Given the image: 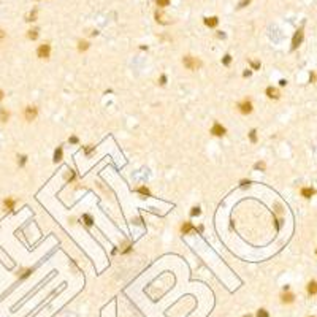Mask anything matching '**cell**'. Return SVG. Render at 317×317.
I'll use <instances>...</instances> for the list:
<instances>
[{"instance_id": "cell-5", "label": "cell", "mask_w": 317, "mask_h": 317, "mask_svg": "<svg viewBox=\"0 0 317 317\" xmlns=\"http://www.w3.org/2000/svg\"><path fill=\"white\" fill-rule=\"evenodd\" d=\"M225 127L222 125V124H219V122H214L212 124V127H211V133L214 135V136H224L225 135Z\"/></svg>"}, {"instance_id": "cell-2", "label": "cell", "mask_w": 317, "mask_h": 317, "mask_svg": "<svg viewBox=\"0 0 317 317\" xmlns=\"http://www.w3.org/2000/svg\"><path fill=\"white\" fill-rule=\"evenodd\" d=\"M238 110H239V113H241V114H251L252 110H254V105H252L251 100L246 99V100H243V102L238 103Z\"/></svg>"}, {"instance_id": "cell-21", "label": "cell", "mask_w": 317, "mask_h": 317, "mask_svg": "<svg viewBox=\"0 0 317 317\" xmlns=\"http://www.w3.org/2000/svg\"><path fill=\"white\" fill-rule=\"evenodd\" d=\"M255 317H269V314H268V311H266V309H258L257 311V314H255Z\"/></svg>"}, {"instance_id": "cell-18", "label": "cell", "mask_w": 317, "mask_h": 317, "mask_svg": "<svg viewBox=\"0 0 317 317\" xmlns=\"http://www.w3.org/2000/svg\"><path fill=\"white\" fill-rule=\"evenodd\" d=\"M249 140L252 141V143H257V130L252 129L251 132H249Z\"/></svg>"}, {"instance_id": "cell-35", "label": "cell", "mask_w": 317, "mask_h": 317, "mask_svg": "<svg viewBox=\"0 0 317 317\" xmlns=\"http://www.w3.org/2000/svg\"><path fill=\"white\" fill-rule=\"evenodd\" d=\"M94 151V146H89V147H86V154H90Z\"/></svg>"}, {"instance_id": "cell-34", "label": "cell", "mask_w": 317, "mask_h": 317, "mask_svg": "<svg viewBox=\"0 0 317 317\" xmlns=\"http://www.w3.org/2000/svg\"><path fill=\"white\" fill-rule=\"evenodd\" d=\"M249 184H251V181H244V179L241 181V185H243V187H246V185H249Z\"/></svg>"}, {"instance_id": "cell-3", "label": "cell", "mask_w": 317, "mask_h": 317, "mask_svg": "<svg viewBox=\"0 0 317 317\" xmlns=\"http://www.w3.org/2000/svg\"><path fill=\"white\" fill-rule=\"evenodd\" d=\"M49 54H51V46H49L48 43L40 45L38 49H37V56H38L40 59H49Z\"/></svg>"}, {"instance_id": "cell-11", "label": "cell", "mask_w": 317, "mask_h": 317, "mask_svg": "<svg viewBox=\"0 0 317 317\" xmlns=\"http://www.w3.org/2000/svg\"><path fill=\"white\" fill-rule=\"evenodd\" d=\"M306 290H308V295L312 296L317 293V281H309L308 282V287H306Z\"/></svg>"}, {"instance_id": "cell-13", "label": "cell", "mask_w": 317, "mask_h": 317, "mask_svg": "<svg viewBox=\"0 0 317 317\" xmlns=\"http://www.w3.org/2000/svg\"><path fill=\"white\" fill-rule=\"evenodd\" d=\"M314 194H316V190L312 187H303L301 189V197L303 198H311Z\"/></svg>"}, {"instance_id": "cell-25", "label": "cell", "mask_w": 317, "mask_h": 317, "mask_svg": "<svg viewBox=\"0 0 317 317\" xmlns=\"http://www.w3.org/2000/svg\"><path fill=\"white\" fill-rule=\"evenodd\" d=\"M251 67H252V70H258L260 68V62L258 60H251Z\"/></svg>"}, {"instance_id": "cell-12", "label": "cell", "mask_w": 317, "mask_h": 317, "mask_svg": "<svg viewBox=\"0 0 317 317\" xmlns=\"http://www.w3.org/2000/svg\"><path fill=\"white\" fill-rule=\"evenodd\" d=\"M8 119H10V111L6 110V108H0V122H8Z\"/></svg>"}, {"instance_id": "cell-24", "label": "cell", "mask_w": 317, "mask_h": 317, "mask_svg": "<svg viewBox=\"0 0 317 317\" xmlns=\"http://www.w3.org/2000/svg\"><path fill=\"white\" fill-rule=\"evenodd\" d=\"M230 62H232V56H230V54L224 56V59H222V63H224V65H230Z\"/></svg>"}, {"instance_id": "cell-27", "label": "cell", "mask_w": 317, "mask_h": 317, "mask_svg": "<svg viewBox=\"0 0 317 317\" xmlns=\"http://www.w3.org/2000/svg\"><path fill=\"white\" fill-rule=\"evenodd\" d=\"M157 6H167L168 3H170V0H156Z\"/></svg>"}, {"instance_id": "cell-15", "label": "cell", "mask_w": 317, "mask_h": 317, "mask_svg": "<svg viewBox=\"0 0 317 317\" xmlns=\"http://www.w3.org/2000/svg\"><path fill=\"white\" fill-rule=\"evenodd\" d=\"M217 18L216 16H212V18H205V24H206L208 27H216L217 25Z\"/></svg>"}, {"instance_id": "cell-30", "label": "cell", "mask_w": 317, "mask_h": 317, "mask_svg": "<svg viewBox=\"0 0 317 317\" xmlns=\"http://www.w3.org/2000/svg\"><path fill=\"white\" fill-rule=\"evenodd\" d=\"M68 141H70L72 144H78V141H79V140H78V136H70V140H68Z\"/></svg>"}, {"instance_id": "cell-39", "label": "cell", "mask_w": 317, "mask_h": 317, "mask_svg": "<svg viewBox=\"0 0 317 317\" xmlns=\"http://www.w3.org/2000/svg\"><path fill=\"white\" fill-rule=\"evenodd\" d=\"M243 317H252L251 314H246V316H243Z\"/></svg>"}, {"instance_id": "cell-40", "label": "cell", "mask_w": 317, "mask_h": 317, "mask_svg": "<svg viewBox=\"0 0 317 317\" xmlns=\"http://www.w3.org/2000/svg\"><path fill=\"white\" fill-rule=\"evenodd\" d=\"M316 255H317V249H316Z\"/></svg>"}, {"instance_id": "cell-31", "label": "cell", "mask_w": 317, "mask_h": 317, "mask_svg": "<svg viewBox=\"0 0 317 317\" xmlns=\"http://www.w3.org/2000/svg\"><path fill=\"white\" fill-rule=\"evenodd\" d=\"M252 75V70H246L244 73H243V76H244V78H247V76H251Z\"/></svg>"}, {"instance_id": "cell-26", "label": "cell", "mask_w": 317, "mask_h": 317, "mask_svg": "<svg viewBox=\"0 0 317 317\" xmlns=\"http://www.w3.org/2000/svg\"><path fill=\"white\" fill-rule=\"evenodd\" d=\"M25 162H27V156H21V157H19V160H18L19 167H24V165H25Z\"/></svg>"}, {"instance_id": "cell-1", "label": "cell", "mask_w": 317, "mask_h": 317, "mask_svg": "<svg viewBox=\"0 0 317 317\" xmlns=\"http://www.w3.org/2000/svg\"><path fill=\"white\" fill-rule=\"evenodd\" d=\"M183 63L187 70H198L201 67V62L197 59V57H192V56H185L183 59Z\"/></svg>"}, {"instance_id": "cell-28", "label": "cell", "mask_w": 317, "mask_h": 317, "mask_svg": "<svg viewBox=\"0 0 317 317\" xmlns=\"http://www.w3.org/2000/svg\"><path fill=\"white\" fill-rule=\"evenodd\" d=\"M35 18H37V11H32L29 14V18H27V21H35Z\"/></svg>"}, {"instance_id": "cell-16", "label": "cell", "mask_w": 317, "mask_h": 317, "mask_svg": "<svg viewBox=\"0 0 317 317\" xmlns=\"http://www.w3.org/2000/svg\"><path fill=\"white\" fill-rule=\"evenodd\" d=\"M83 221H84V224H86L87 227H90V225L94 224V219H92L90 214H83Z\"/></svg>"}, {"instance_id": "cell-17", "label": "cell", "mask_w": 317, "mask_h": 317, "mask_svg": "<svg viewBox=\"0 0 317 317\" xmlns=\"http://www.w3.org/2000/svg\"><path fill=\"white\" fill-rule=\"evenodd\" d=\"M136 192H138V194H141V195H144V197H151L149 189L144 187V185H143V187H138V189H136Z\"/></svg>"}, {"instance_id": "cell-36", "label": "cell", "mask_w": 317, "mask_h": 317, "mask_svg": "<svg viewBox=\"0 0 317 317\" xmlns=\"http://www.w3.org/2000/svg\"><path fill=\"white\" fill-rule=\"evenodd\" d=\"M279 86H282V87L287 86V81H285V79H281V81H279Z\"/></svg>"}, {"instance_id": "cell-9", "label": "cell", "mask_w": 317, "mask_h": 317, "mask_svg": "<svg viewBox=\"0 0 317 317\" xmlns=\"http://www.w3.org/2000/svg\"><path fill=\"white\" fill-rule=\"evenodd\" d=\"M265 94H266V97L268 99H273V100H278L279 99V92H278V89H274V87H266V90H265Z\"/></svg>"}, {"instance_id": "cell-4", "label": "cell", "mask_w": 317, "mask_h": 317, "mask_svg": "<svg viewBox=\"0 0 317 317\" xmlns=\"http://www.w3.org/2000/svg\"><path fill=\"white\" fill-rule=\"evenodd\" d=\"M37 116H38V108H37V106H27V108H25V111H24L25 121L32 122V121L37 119Z\"/></svg>"}, {"instance_id": "cell-19", "label": "cell", "mask_w": 317, "mask_h": 317, "mask_svg": "<svg viewBox=\"0 0 317 317\" xmlns=\"http://www.w3.org/2000/svg\"><path fill=\"white\" fill-rule=\"evenodd\" d=\"M27 37H29L30 40H37V37H38V30L33 29V30H29V33H27Z\"/></svg>"}, {"instance_id": "cell-23", "label": "cell", "mask_w": 317, "mask_h": 317, "mask_svg": "<svg viewBox=\"0 0 317 317\" xmlns=\"http://www.w3.org/2000/svg\"><path fill=\"white\" fill-rule=\"evenodd\" d=\"M200 214H201V211H200V208H198V206L192 208V211H190V216H192V217H195V216H200Z\"/></svg>"}, {"instance_id": "cell-38", "label": "cell", "mask_w": 317, "mask_h": 317, "mask_svg": "<svg viewBox=\"0 0 317 317\" xmlns=\"http://www.w3.org/2000/svg\"><path fill=\"white\" fill-rule=\"evenodd\" d=\"M3 97H5V92H3L2 89H0V102H2V100H3Z\"/></svg>"}, {"instance_id": "cell-32", "label": "cell", "mask_w": 317, "mask_h": 317, "mask_svg": "<svg viewBox=\"0 0 317 317\" xmlns=\"http://www.w3.org/2000/svg\"><path fill=\"white\" fill-rule=\"evenodd\" d=\"M309 81H311V83L316 81V73H311V75H309Z\"/></svg>"}, {"instance_id": "cell-14", "label": "cell", "mask_w": 317, "mask_h": 317, "mask_svg": "<svg viewBox=\"0 0 317 317\" xmlns=\"http://www.w3.org/2000/svg\"><path fill=\"white\" fill-rule=\"evenodd\" d=\"M62 156H63V149L59 146V147L56 149V152H54V158H52V160H54V163H57V162H60V160H62Z\"/></svg>"}, {"instance_id": "cell-33", "label": "cell", "mask_w": 317, "mask_h": 317, "mask_svg": "<svg viewBox=\"0 0 317 317\" xmlns=\"http://www.w3.org/2000/svg\"><path fill=\"white\" fill-rule=\"evenodd\" d=\"M247 3H249V0H243V2L239 3V8H243V6H246V5H247Z\"/></svg>"}, {"instance_id": "cell-6", "label": "cell", "mask_w": 317, "mask_h": 317, "mask_svg": "<svg viewBox=\"0 0 317 317\" xmlns=\"http://www.w3.org/2000/svg\"><path fill=\"white\" fill-rule=\"evenodd\" d=\"M303 29H298L296 30V33L293 35V40H292V49H296L300 45H301V41H303Z\"/></svg>"}, {"instance_id": "cell-7", "label": "cell", "mask_w": 317, "mask_h": 317, "mask_svg": "<svg viewBox=\"0 0 317 317\" xmlns=\"http://www.w3.org/2000/svg\"><path fill=\"white\" fill-rule=\"evenodd\" d=\"M194 232H197V227H194L190 222H184L181 225V233L183 235H189V233H194Z\"/></svg>"}, {"instance_id": "cell-8", "label": "cell", "mask_w": 317, "mask_h": 317, "mask_svg": "<svg viewBox=\"0 0 317 317\" xmlns=\"http://www.w3.org/2000/svg\"><path fill=\"white\" fill-rule=\"evenodd\" d=\"M281 301L284 303V305H290V303L295 301V295H293L292 292H284L281 295Z\"/></svg>"}, {"instance_id": "cell-41", "label": "cell", "mask_w": 317, "mask_h": 317, "mask_svg": "<svg viewBox=\"0 0 317 317\" xmlns=\"http://www.w3.org/2000/svg\"><path fill=\"white\" fill-rule=\"evenodd\" d=\"M311 317H316V316H311Z\"/></svg>"}, {"instance_id": "cell-20", "label": "cell", "mask_w": 317, "mask_h": 317, "mask_svg": "<svg viewBox=\"0 0 317 317\" xmlns=\"http://www.w3.org/2000/svg\"><path fill=\"white\" fill-rule=\"evenodd\" d=\"M78 45H79V46H78V49H79L81 52H83V51H86V49L89 48V41H79Z\"/></svg>"}, {"instance_id": "cell-10", "label": "cell", "mask_w": 317, "mask_h": 317, "mask_svg": "<svg viewBox=\"0 0 317 317\" xmlns=\"http://www.w3.org/2000/svg\"><path fill=\"white\" fill-rule=\"evenodd\" d=\"M14 205H16V200H14V198H11V197H8V198L3 200V206H5V209H8V211L14 209Z\"/></svg>"}, {"instance_id": "cell-22", "label": "cell", "mask_w": 317, "mask_h": 317, "mask_svg": "<svg viewBox=\"0 0 317 317\" xmlns=\"http://www.w3.org/2000/svg\"><path fill=\"white\" fill-rule=\"evenodd\" d=\"M254 168L255 170H260V171H265L266 165H265V162H257V163L254 165Z\"/></svg>"}, {"instance_id": "cell-29", "label": "cell", "mask_w": 317, "mask_h": 317, "mask_svg": "<svg viewBox=\"0 0 317 317\" xmlns=\"http://www.w3.org/2000/svg\"><path fill=\"white\" fill-rule=\"evenodd\" d=\"M158 81H160V86H165V84H167V75H162Z\"/></svg>"}, {"instance_id": "cell-37", "label": "cell", "mask_w": 317, "mask_h": 317, "mask_svg": "<svg viewBox=\"0 0 317 317\" xmlns=\"http://www.w3.org/2000/svg\"><path fill=\"white\" fill-rule=\"evenodd\" d=\"M3 38H5V32H3L2 29H0V40H3Z\"/></svg>"}]
</instances>
